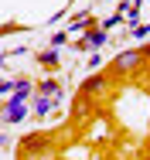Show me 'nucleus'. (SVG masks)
Wrapping results in <instances>:
<instances>
[{"mask_svg": "<svg viewBox=\"0 0 150 160\" xmlns=\"http://www.w3.org/2000/svg\"><path fill=\"white\" fill-rule=\"evenodd\" d=\"M143 58H147V55H143L140 48H123L120 55L113 58V72H116V75H130V72H137V68L143 65Z\"/></svg>", "mask_w": 150, "mask_h": 160, "instance_id": "obj_1", "label": "nucleus"}, {"mask_svg": "<svg viewBox=\"0 0 150 160\" xmlns=\"http://www.w3.org/2000/svg\"><path fill=\"white\" fill-rule=\"evenodd\" d=\"M28 116H31V106H28V102H3V109H0V123H3V126L24 123Z\"/></svg>", "mask_w": 150, "mask_h": 160, "instance_id": "obj_2", "label": "nucleus"}, {"mask_svg": "<svg viewBox=\"0 0 150 160\" xmlns=\"http://www.w3.org/2000/svg\"><path fill=\"white\" fill-rule=\"evenodd\" d=\"M109 92V78L106 75H99V72H89L85 75V82H82V96L85 99H99Z\"/></svg>", "mask_w": 150, "mask_h": 160, "instance_id": "obj_3", "label": "nucleus"}, {"mask_svg": "<svg viewBox=\"0 0 150 160\" xmlns=\"http://www.w3.org/2000/svg\"><path fill=\"white\" fill-rule=\"evenodd\" d=\"M34 96H44V99H55L65 106V85H61L58 78H41L38 85H34Z\"/></svg>", "mask_w": 150, "mask_h": 160, "instance_id": "obj_4", "label": "nucleus"}, {"mask_svg": "<svg viewBox=\"0 0 150 160\" xmlns=\"http://www.w3.org/2000/svg\"><path fill=\"white\" fill-rule=\"evenodd\" d=\"M106 38H109V31H102V28H85L79 48H92V51H99V48L106 44Z\"/></svg>", "mask_w": 150, "mask_h": 160, "instance_id": "obj_5", "label": "nucleus"}, {"mask_svg": "<svg viewBox=\"0 0 150 160\" xmlns=\"http://www.w3.org/2000/svg\"><path fill=\"white\" fill-rule=\"evenodd\" d=\"M34 96V82L31 78H14V92L7 96V102H28Z\"/></svg>", "mask_w": 150, "mask_h": 160, "instance_id": "obj_6", "label": "nucleus"}, {"mask_svg": "<svg viewBox=\"0 0 150 160\" xmlns=\"http://www.w3.org/2000/svg\"><path fill=\"white\" fill-rule=\"evenodd\" d=\"M55 109H61V102H55V99H44V96H34V106H31V112H34L38 119L51 116Z\"/></svg>", "mask_w": 150, "mask_h": 160, "instance_id": "obj_7", "label": "nucleus"}, {"mask_svg": "<svg viewBox=\"0 0 150 160\" xmlns=\"http://www.w3.org/2000/svg\"><path fill=\"white\" fill-rule=\"evenodd\" d=\"M85 24H92V10H79L68 24H65V34L72 38V34H79V31H85Z\"/></svg>", "mask_w": 150, "mask_h": 160, "instance_id": "obj_8", "label": "nucleus"}, {"mask_svg": "<svg viewBox=\"0 0 150 160\" xmlns=\"http://www.w3.org/2000/svg\"><path fill=\"white\" fill-rule=\"evenodd\" d=\"M38 62L44 65V68H58V65H61V51H58V48H48V51L38 55Z\"/></svg>", "mask_w": 150, "mask_h": 160, "instance_id": "obj_9", "label": "nucleus"}, {"mask_svg": "<svg viewBox=\"0 0 150 160\" xmlns=\"http://www.w3.org/2000/svg\"><path fill=\"white\" fill-rule=\"evenodd\" d=\"M24 150H31V153H44V136H41V133L28 136V140H24Z\"/></svg>", "mask_w": 150, "mask_h": 160, "instance_id": "obj_10", "label": "nucleus"}, {"mask_svg": "<svg viewBox=\"0 0 150 160\" xmlns=\"http://www.w3.org/2000/svg\"><path fill=\"white\" fill-rule=\"evenodd\" d=\"M120 24H123V14L116 10V14H113V17H106V21H102L99 28H102V31H113V28H120Z\"/></svg>", "mask_w": 150, "mask_h": 160, "instance_id": "obj_11", "label": "nucleus"}, {"mask_svg": "<svg viewBox=\"0 0 150 160\" xmlns=\"http://www.w3.org/2000/svg\"><path fill=\"white\" fill-rule=\"evenodd\" d=\"M89 106H92V99L89 102H85V96L79 99V102H75V119H85V116H89Z\"/></svg>", "mask_w": 150, "mask_h": 160, "instance_id": "obj_12", "label": "nucleus"}, {"mask_svg": "<svg viewBox=\"0 0 150 160\" xmlns=\"http://www.w3.org/2000/svg\"><path fill=\"white\" fill-rule=\"evenodd\" d=\"M65 44H68V34H65V31H55V34H51V48H58V51H61Z\"/></svg>", "mask_w": 150, "mask_h": 160, "instance_id": "obj_13", "label": "nucleus"}, {"mask_svg": "<svg viewBox=\"0 0 150 160\" xmlns=\"http://www.w3.org/2000/svg\"><path fill=\"white\" fill-rule=\"evenodd\" d=\"M133 38H137V41L150 38V24H133Z\"/></svg>", "mask_w": 150, "mask_h": 160, "instance_id": "obj_14", "label": "nucleus"}, {"mask_svg": "<svg viewBox=\"0 0 150 160\" xmlns=\"http://www.w3.org/2000/svg\"><path fill=\"white\" fill-rule=\"evenodd\" d=\"M99 65H102V55H92V58H89V72H96Z\"/></svg>", "mask_w": 150, "mask_h": 160, "instance_id": "obj_15", "label": "nucleus"}, {"mask_svg": "<svg viewBox=\"0 0 150 160\" xmlns=\"http://www.w3.org/2000/svg\"><path fill=\"white\" fill-rule=\"evenodd\" d=\"M3 143H7V133H0V147H3Z\"/></svg>", "mask_w": 150, "mask_h": 160, "instance_id": "obj_16", "label": "nucleus"}, {"mask_svg": "<svg viewBox=\"0 0 150 160\" xmlns=\"http://www.w3.org/2000/svg\"><path fill=\"white\" fill-rule=\"evenodd\" d=\"M130 3H133V7H143V0H130Z\"/></svg>", "mask_w": 150, "mask_h": 160, "instance_id": "obj_17", "label": "nucleus"}, {"mask_svg": "<svg viewBox=\"0 0 150 160\" xmlns=\"http://www.w3.org/2000/svg\"><path fill=\"white\" fill-rule=\"evenodd\" d=\"M147 3H150V0H147Z\"/></svg>", "mask_w": 150, "mask_h": 160, "instance_id": "obj_18", "label": "nucleus"}]
</instances>
